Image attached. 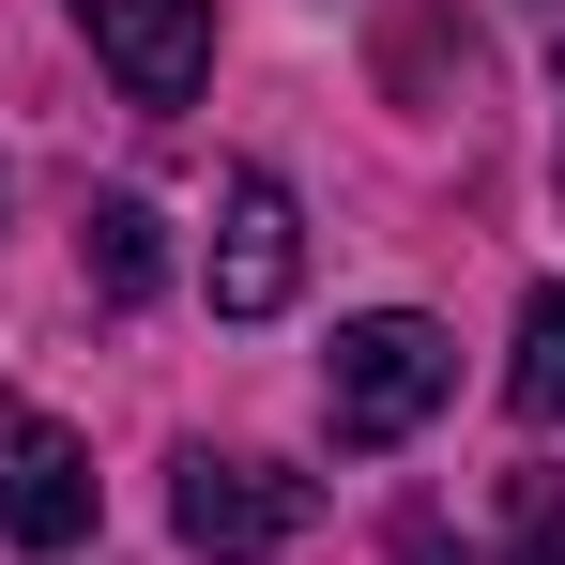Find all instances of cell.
<instances>
[{
    "mask_svg": "<svg viewBox=\"0 0 565 565\" xmlns=\"http://www.w3.org/2000/svg\"><path fill=\"white\" fill-rule=\"evenodd\" d=\"M459 397V337L444 321H413V306H367V321H337V367H321V428L382 459V444H413L428 413Z\"/></svg>",
    "mask_w": 565,
    "mask_h": 565,
    "instance_id": "6da1fadb",
    "label": "cell"
},
{
    "mask_svg": "<svg viewBox=\"0 0 565 565\" xmlns=\"http://www.w3.org/2000/svg\"><path fill=\"white\" fill-rule=\"evenodd\" d=\"M169 535H184L199 565H260V551H290V535H306V473H276V459H214V444H199L184 489H169Z\"/></svg>",
    "mask_w": 565,
    "mask_h": 565,
    "instance_id": "7a4b0ae2",
    "label": "cell"
},
{
    "mask_svg": "<svg viewBox=\"0 0 565 565\" xmlns=\"http://www.w3.org/2000/svg\"><path fill=\"white\" fill-rule=\"evenodd\" d=\"M0 535L15 551H77L93 535V444H62L46 413L0 397Z\"/></svg>",
    "mask_w": 565,
    "mask_h": 565,
    "instance_id": "3957f363",
    "label": "cell"
},
{
    "mask_svg": "<svg viewBox=\"0 0 565 565\" xmlns=\"http://www.w3.org/2000/svg\"><path fill=\"white\" fill-rule=\"evenodd\" d=\"M77 31L107 46V77L138 107H184L214 77V0H77Z\"/></svg>",
    "mask_w": 565,
    "mask_h": 565,
    "instance_id": "277c9868",
    "label": "cell"
},
{
    "mask_svg": "<svg viewBox=\"0 0 565 565\" xmlns=\"http://www.w3.org/2000/svg\"><path fill=\"white\" fill-rule=\"evenodd\" d=\"M290 276H306L290 184H276V169H230V199H214V306H230V321H276Z\"/></svg>",
    "mask_w": 565,
    "mask_h": 565,
    "instance_id": "5b68a950",
    "label": "cell"
},
{
    "mask_svg": "<svg viewBox=\"0 0 565 565\" xmlns=\"http://www.w3.org/2000/svg\"><path fill=\"white\" fill-rule=\"evenodd\" d=\"M77 260H93V290H107V306H153V290H169V230H153V199H93Z\"/></svg>",
    "mask_w": 565,
    "mask_h": 565,
    "instance_id": "8992f818",
    "label": "cell"
},
{
    "mask_svg": "<svg viewBox=\"0 0 565 565\" xmlns=\"http://www.w3.org/2000/svg\"><path fill=\"white\" fill-rule=\"evenodd\" d=\"M504 397H520L535 428H565V290L520 306V367H504Z\"/></svg>",
    "mask_w": 565,
    "mask_h": 565,
    "instance_id": "52a82bcc",
    "label": "cell"
},
{
    "mask_svg": "<svg viewBox=\"0 0 565 565\" xmlns=\"http://www.w3.org/2000/svg\"><path fill=\"white\" fill-rule=\"evenodd\" d=\"M504 565H565V473H520L504 489Z\"/></svg>",
    "mask_w": 565,
    "mask_h": 565,
    "instance_id": "ba28073f",
    "label": "cell"
},
{
    "mask_svg": "<svg viewBox=\"0 0 565 565\" xmlns=\"http://www.w3.org/2000/svg\"><path fill=\"white\" fill-rule=\"evenodd\" d=\"M551 62H565V31H551Z\"/></svg>",
    "mask_w": 565,
    "mask_h": 565,
    "instance_id": "9c48e42d",
    "label": "cell"
},
{
    "mask_svg": "<svg viewBox=\"0 0 565 565\" xmlns=\"http://www.w3.org/2000/svg\"><path fill=\"white\" fill-rule=\"evenodd\" d=\"M551 184H565V153H551Z\"/></svg>",
    "mask_w": 565,
    "mask_h": 565,
    "instance_id": "30bf717a",
    "label": "cell"
}]
</instances>
